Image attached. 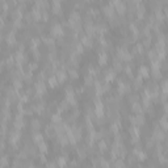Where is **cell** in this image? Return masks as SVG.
<instances>
[{
    "label": "cell",
    "instance_id": "obj_1",
    "mask_svg": "<svg viewBox=\"0 0 168 168\" xmlns=\"http://www.w3.org/2000/svg\"><path fill=\"white\" fill-rule=\"evenodd\" d=\"M63 34H64V32H63V26L60 24H54L51 26V36L53 37H62Z\"/></svg>",
    "mask_w": 168,
    "mask_h": 168
},
{
    "label": "cell",
    "instance_id": "obj_2",
    "mask_svg": "<svg viewBox=\"0 0 168 168\" xmlns=\"http://www.w3.org/2000/svg\"><path fill=\"white\" fill-rule=\"evenodd\" d=\"M51 9H53L54 13H60L62 12V4H60V2L54 0V2L51 3Z\"/></svg>",
    "mask_w": 168,
    "mask_h": 168
},
{
    "label": "cell",
    "instance_id": "obj_3",
    "mask_svg": "<svg viewBox=\"0 0 168 168\" xmlns=\"http://www.w3.org/2000/svg\"><path fill=\"white\" fill-rule=\"evenodd\" d=\"M36 89H37L38 95H41V93H45V92H46V86L43 84V81H38V83L36 84Z\"/></svg>",
    "mask_w": 168,
    "mask_h": 168
},
{
    "label": "cell",
    "instance_id": "obj_4",
    "mask_svg": "<svg viewBox=\"0 0 168 168\" xmlns=\"http://www.w3.org/2000/svg\"><path fill=\"white\" fill-rule=\"evenodd\" d=\"M55 77H57L58 83H62V81H64V80H66L67 74H66V71H58V72L55 74Z\"/></svg>",
    "mask_w": 168,
    "mask_h": 168
},
{
    "label": "cell",
    "instance_id": "obj_5",
    "mask_svg": "<svg viewBox=\"0 0 168 168\" xmlns=\"http://www.w3.org/2000/svg\"><path fill=\"white\" fill-rule=\"evenodd\" d=\"M148 75H150V70L146 66H141V68H139V76L141 77H148Z\"/></svg>",
    "mask_w": 168,
    "mask_h": 168
},
{
    "label": "cell",
    "instance_id": "obj_6",
    "mask_svg": "<svg viewBox=\"0 0 168 168\" xmlns=\"http://www.w3.org/2000/svg\"><path fill=\"white\" fill-rule=\"evenodd\" d=\"M107 62H108V54H107V53H100L99 63H100L101 66H104V64H107Z\"/></svg>",
    "mask_w": 168,
    "mask_h": 168
},
{
    "label": "cell",
    "instance_id": "obj_7",
    "mask_svg": "<svg viewBox=\"0 0 168 168\" xmlns=\"http://www.w3.org/2000/svg\"><path fill=\"white\" fill-rule=\"evenodd\" d=\"M154 135H155V138H158L159 141H161V139H164V130H160L159 127H156Z\"/></svg>",
    "mask_w": 168,
    "mask_h": 168
},
{
    "label": "cell",
    "instance_id": "obj_8",
    "mask_svg": "<svg viewBox=\"0 0 168 168\" xmlns=\"http://www.w3.org/2000/svg\"><path fill=\"white\" fill-rule=\"evenodd\" d=\"M113 79H116V72H114L113 70H109V71L105 74V80H107V81H110V80H113Z\"/></svg>",
    "mask_w": 168,
    "mask_h": 168
},
{
    "label": "cell",
    "instance_id": "obj_9",
    "mask_svg": "<svg viewBox=\"0 0 168 168\" xmlns=\"http://www.w3.org/2000/svg\"><path fill=\"white\" fill-rule=\"evenodd\" d=\"M33 141H34L37 144H40L41 142H43V135H42L41 133H36V134L33 135Z\"/></svg>",
    "mask_w": 168,
    "mask_h": 168
},
{
    "label": "cell",
    "instance_id": "obj_10",
    "mask_svg": "<svg viewBox=\"0 0 168 168\" xmlns=\"http://www.w3.org/2000/svg\"><path fill=\"white\" fill-rule=\"evenodd\" d=\"M49 84H50V87H57L58 86V80H57L55 75H53V76L49 77Z\"/></svg>",
    "mask_w": 168,
    "mask_h": 168
},
{
    "label": "cell",
    "instance_id": "obj_11",
    "mask_svg": "<svg viewBox=\"0 0 168 168\" xmlns=\"http://www.w3.org/2000/svg\"><path fill=\"white\" fill-rule=\"evenodd\" d=\"M66 164H67L66 158H64V156H59V158H58V165H59L60 168H64V167H66Z\"/></svg>",
    "mask_w": 168,
    "mask_h": 168
},
{
    "label": "cell",
    "instance_id": "obj_12",
    "mask_svg": "<svg viewBox=\"0 0 168 168\" xmlns=\"http://www.w3.org/2000/svg\"><path fill=\"white\" fill-rule=\"evenodd\" d=\"M51 120H53L54 124H60V122H62V117H60V114H58V113L53 114V116H51Z\"/></svg>",
    "mask_w": 168,
    "mask_h": 168
},
{
    "label": "cell",
    "instance_id": "obj_13",
    "mask_svg": "<svg viewBox=\"0 0 168 168\" xmlns=\"http://www.w3.org/2000/svg\"><path fill=\"white\" fill-rule=\"evenodd\" d=\"M7 42L8 43H11V45H13L15 42H16V40H15V34H13V32H11L8 36H7Z\"/></svg>",
    "mask_w": 168,
    "mask_h": 168
},
{
    "label": "cell",
    "instance_id": "obj_14",
    "mask_svg": "<svg viewBox=\"0 0 168 168\" xmlns=\"http://www.w3.org/2000/svg\"><path fill=\"white\" fill-rule=\"evenodd\" d=\"M133 112H135V113L141 114V113H142V108H141V104H138V103H134V104H133Z\"/></svg>",
    "mask_w": 168,
    "mask_h": 168
},
{
    "label": "cell",
    "instance_id": "obj_15",
    "mask_svg": "<svg viewBox=\"0 0 168 168\" xmlns=\"http://www.w3.org/2000/svg\"><path fill=\"white\" fill-rule=\"evenodd\" d=\"M38 147H40V150H41L42 152H47V146H46L45 142H41V143L38 144Z\"/></svg>",
    "mask_w": 168,
    "mask_h": 168
},
{
    "label": "cell",
    "instance_id": "obj_16",
    "mask_svg": "<svg viewBox=\"0 0 168 168\" xmlns=\"http://www.w3.org/2000/svg\"><path fill=\"white\" fill-rule=\"evenodd\" d=\"M32 125H33V127H34L36 130L40 129V121H38V120H33V121H32Z\"/></svg>",
    "mask_w": 168,
    "mask_h": 168
},
{
    "label": "cell",
    "instance_id": "obj_17",
    "mask_svg": "<svg viewBox=\"0 0 168 168\" xmlns=\"http://www.w3.org/2000/svg\"><path fill=\"white\" fill-rule=\"evenodd\" d=\"M23 87V83H21V80L19 79V80H15V88L16 89H19V88H21Z\"/></svg>",
    "mask_w": 168,
    "mask_h": 168
},
{
    "label": "cell",
    "instance_id": "obj_18",
    "mask_svg": "<svg viewBox=\"0 0 168 168\" xmlns=\"http://www.w3.org/2000/svg\"><path fill=\"white\" fill-rule=\"evenodd\" d=\"M160 124H161V127H163V130H165V129H167V121H165V116L161 118Z\"/></svg>",
    "mask_w": 168,
    "mask_h": 168
},
{
    "label": "cell",
    "instance_id": "obj_19",
    "mask_svg": "<svg viewBox=\"0 0 168 168\" xmlns=\"http://www.w3.org/2000/svg\"><path fill=\"white\" fill-rule=\"evenodd\" d=\"M122 147H124V146L117 147V150H118V148H121V155H124V154H125V150H124ZM113 156H117V151H116V150H113Z\"/></svg>",
    "mask_w": 168,
    "mask_h": 168
},
{
    "label": "cell",
    "instance_id": "obj_20",
    "mask_svg": "<svg viewBox=\"0 0 168 168\" xmlns=\"http://www.w3.org/2000/svg\"><path fill=\"white\" fill-rule=\"evenodd\" d=\"M70 76H71V77H77L79 75H77V72H76L75 70H70Z\"/></svg>",
    "mask_w": 168,
    "mask_h": 168
},
{
    "label": "cell",
    "instance_id": "obj_21",
    "mask_svg": "<svg viewBox=\"0 0 168 168\" xmlns=\"http://www.w3.org/2000/svg\"><path fill=\"white\" fill-rule=\"evenodd\" d=\"M100 148H101V150L107 148V143H105V141H101V142H100Z\"/></svg>",
    "mask_w": 168,
    "mask_h": 168
},
{
    "label": "cell",
    "instance_id": "obj_22",
    "mask_svg": "<svg viewBox=\"0 0 168 168\" xmlns=\"http://www.w3.org/2000/svg\"><path fill=\"white\" fill-rule=\"evenodd\" d=\"M47 168H55V163H49L47 164Z\"/></svg>",
    "mask_w": 168,
    "mask_h": 168
}]
</instances>
